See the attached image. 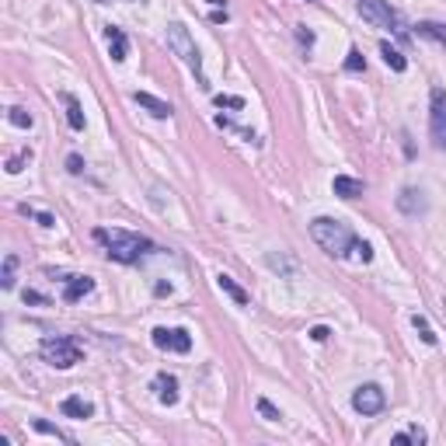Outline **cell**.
Masks as SVG:
<instances>
[{
    "mask_svg": "<svg viewBox=\"0 0 446 446\" xmlns=\"http://www.w3.org/2000/svg\"><path fill=\"white\" fill-rule=\"evenodd\" d=\"M310 237H314L317 248L328 251L331 258H346V255L356 251V244H359V237L352 234L349 223L334 220V216H317V220L310 223Z\"/></svg>",
    "mask_w": 446,
    "mask_h": 446,
    "instance_id": "obj_1",
    "label": "cell"
},
{
    "mask_svg": "<svg viewBox=\"0 0 446 446\" xmlns=\"http://www.w3.org/2000/svg\"><path fill=\"white\" fill-rule=\"evenodd\" d=\"M94 241H101L105 248H108V258H116V262H123V265H133V262H140L143 255H150L153 251V244L143 237V234H133V231H119V227H98L94 231Z\"/></svg>",
    "mask_w": 446,
    "mask_h": 446,
    "instance_id": "obj_2",
    "label": "cell"
},
{
    "mask_svg": "<svg viewBox=\"0 0 446 446\" xmlns=\"http://www.w3.org/2000/svg\"><path fill=\"white\" fill-rule=\"evenodd\" d=\"M167 49H171L178 60L195 74V81L206 87V77H202V56H199V49H195V42H192V35H189V28H185L182 21H171V25H167Z\"/></svg>",
    "mask_w": 446,
    "mask_h": 446,
    "instance_id": "obj_3",
    "label": "cell"
},
{
    "mask_svg": "<svg viewBox=\"0 0 446 446\" xmlns=\"http://www.w3.org/2000/svg\"><path fill=\"white\" fill-rule=\"evenodd\" d=\"M42 359L56 370H70L81 363V346L74 339H45L42 342Z\"/></svg>",
    "mask_w": 446,
    "mask_h": 446,
    "instance_id": "obj_4",
    "label": "cell"
},
{
    "mask_svg": "<svg viewBox=\"0 0 446 446\" xmlns=\"http://www.w3.org/2000/svg\"><path fill=\"white\" fill-rule=\"evenodd\" d=\"M429 136L436 150H446V91L432 87L429 94Z\"/></svg>",
    "mask_w": 446,
    "mask_h": 446,
    "instance_id": "obj_5",
    "label": "cell"
},
{
    "mask_svg": "<svg viewBox=\"0 0 446 446\" xmlns=\"http://www.w3.org/2000/svg\"><path fill=\"white\" fill-rule=\"evenodd\" d=\"M359 14H363L366 21H373V25L387 28V32H398V35H405V28H401V18H398V11L390 8L387 0H359Z\"/></svg>",
    "mask_w": 446,
    "mask_h": 446,
    "instance_id": "obj_6",
    "label": "cell"
},
{
    "mask_svg": "<svg viewBox=\"0 0 446 446\" xmlns=\"http://www.w3.org/2000/svg\"><path fill=\"white\" fill-rule=\"evenodd\" d=\"M383 405H387V394H383V390H380L376 383H363V387H356V394H352V408H356L359 415H380Z\"/></svg>",
    "mask_w": 446,
    "mask_h": 446,
    "instance_id": "obj_7",
    "label": "cell"
},
{
    "mask_svg": "<svg viewBox=\"0 0 446 446\" xmlns=\"http://www.w3.org/2000/svg\"><path fill=\"white\" fill-rule=\"evenodd\" d=\"M153 346L164 352H189L192 349V334L185 328H157L153 331Z\"/></svg>",
    "mask_w": 446,
    "mask_h": 446,
    "instance_id": "obj_8",
    "label": "cell"
},
{
    "mask_svg": "<svg viewBox=\"0 0 446 446\" xmlns=\"http://www.w3.org/2000/svg\"><path fill=\"white\" fill-rule=\"evenodd\" d=\"M398 209H401L405 216H422V213L429 209V199H425L422 189H401V195H398Z\"/></svg>",
    "mask_w": 446,
    "mask_h": 446,
    "instance_id": "obj_9",
    "label": "cell"
},
{
    "mask_svg": "<svg viewBox=\"0 0 446 446\" xmlns=\"http://www.w3.org/2000/svg\"><path fill=\"white\" fill-rule=\"evenodd\" d=\"M153 390H157V401L160 405H178V376L157 373L153 376Z\"/></svg>",
    "mask_w": 446,
    "mask_h": 446,
    "instance_id": "obj_10",
    "label": "cell"
},
{
    "mask_svg": "<svg viewBox=\"0 0 446 446\" xmlns=\"http://www.w3.org/2000/svg\"><path fill=\"white\" fill-rule=\"evenodd\" d=\"M105 39H108V56H111L116 63H123L126 56H129V39H126V32L116 28V25H108V28H105Z\"/></svg>",
    "mask_w": 446,
    "mask_h": 446,
    "instance_id": "obj_11",
    "label": "cell"
},
{
    "mask_svg": "<svg viewBox=\"0 0 446 446\" xmlns=\"http://www.w3.org/2000/svg\"><path fill=\"white\" fill-rule=\"evenodd\" d=\"M91 290H94V279H91V275H70L67 286H63V300H67V304H77V300H84Z\"/></svg>",
    "mask_w": 446,
    "mask_h": 446,
    "instance_id": "obj_12",
    "label": "cell"
},
{
    "mask_svg": "<svg viewBox=\"0 0 446 446\" xmlns=\"http://www.w3.org/2000/svg\"><path fill=\"white\" fill-rule=\"evenodd\" d=\"M133 101H136L140 108H147L153 119H171V111H175L167 101H160V98H153V94H147V91H136V94H133Z\"/></svg>",
    "mask_w": 446,
    "mask_h": 446,
    "instance_id": "obj_13",
    "label": "cell"
},
{
    "mask_svg": "<svg viewBox=\"0 0 446 446\" xmlns=\"http://www.w3.org/2000/svg\"><path fill=\"white\" fill-rule=\"evenodd\" d=\"M331 189H334V195L339 199H356V195H363V182L359 178H349V175H339L331 182Z\"/></svg>",
    "mask_w": 446,
    "mask_h": 446,
    "instance_id": "obj_14",
    "label": "cell"
},
{
    "mask_svg": "<svg viewBox=\"0 0 446 446\" xmlns=\"http://www.w3.org/2000/svg\"><path fill=\"white\" fill-rule=\"evenodd\" d=\"M216 286H220L223 293H227V297H231V300H234L237 307H248V304H251V300H248V293H244V290H241V286L234 283L231 275H223V272H220V275H216Z\"/></svg>",
    "mask_w": 446,
    "mask_h": 446,
    "instance_id": "obj_15",
    "label": "cell"
},
{
    "mask_svg": "<svg viewBox=\"0 0 446 446\" xmlns=\"http://www.w3.org/2000/svg\"><path fill=\"white\" fill-rule=\"evenodd\" d=\"M60 408H63V415H70V418H91V415H94V405H91V401H84V398H77V394H74V398H67Z\"/></svg>",
    "mask_w": 446,
    "mask_h": 446,
    "instance_id": "obj_16",
    "label": "cell"
},
{
    "mask_svg": "<svg viewBox=\"0 0 446 446\" xmlns=\"http://www.w3.org/2000/svg\"><path fill=\"white\" fill-rule=\"evenodd\" d=\"M380 56H383V63L390 67V70H408V60H405V56L394 49V45H390V42H380Z\"/></svg>",
    "mask_w": 446,
    "mask_h": 446,
    "instance_id": "obj_17",
    "label": "cell"
},
{
    "mask_svg": "<svg viewBox=\"0 0 446 446\" xmlns=\"http://www.w3.org/2000/svg\"><path fill=\"white\" fill-rule=\"evenodd\" d=\"M14 272H18V255H8L4 258V272H0V286H4V290L14 286Z\"/></svg>",
    "mask_w": 446,
    "mask_h": 446,
    "instance_id": "obj_18",
    "label": "cell"
},
{
    "mask_svg": "<svg viewBox=\"0 0 446 446\" xmlns=\"http://www.w3.org/2000/svg\"><path fill=\"white\" fill-rule=\"evenodd\" d=\"M8 123L18 126V129H32V126H35V119L28 116L25 108H8Z\"/></svg>",
    "mask_w": 446,
    "mask_h": 446,
    "instance_id": "obj_19",
    "label": "cell"
},
{
    "mask_svg": "<svg viewBox=\"0 0 446 446\" xmlns=\"http://www.w3.org/2000/svg\"><path fill=\"white\" fill-rule=\"evenodd\" d=\"M418 35H429V39H436L439 45H446V25H436V21H422V25H418Z\"/></svg>",
    "mask_w": 446,
    "mask_h": 446,
    "instance_id": "obj_20",
    "label": "cell"
},
{
    "mask_svg": "<svg viewBox=\"0 0 446 446\" xmlns=\"http://www.w3.org/2000/svg\"><path fill=\"white\" fill-rule=\"evenodd\" d=\"M63 101H67V119H70V126H74V129H84V116H81V105H77V98H74V94H67Z\"/></svg>",
    "mask_w": 446,
    "mask_h": 446,
    "instance_id": "obj_21",
    "label": "cell"
},
{
    "mask_svg": "<svg viewBox=\"0 0 446 446\" xmlns=\"http://www.w3.org/2000/svg\"><path fill=\"white\" fill-rule=\"evenodd\" d=\"M412 324H415V331L422 334V342H425V346H436V334H432V328H429V321H425L422 314H415Z\"/></svg>",
    "mask_w": 446,
    "mask_h": 446,
    "instance_id": "obj_22",
    "label": "cell"
},
{
    "mask_svg": "<svg viewBox=\"0 0 446 446\" xmlns=\"http://www.w3.org/2000/svg\"><path fill=\"white\" fill-rule=\"evenodd\" d=\"M394 443H418V446H422V443H425V432H422L418 425H412L408 432H398V436H394Z\"/></svg>",
    "mask_w": 446,
    "mask_h": 446,
    "instance_id": "obj_23",
    "label": "cell"
},
{
    "mask_svg": "<svg viewBox=\"0 0 446 446\" xmlns=\"http://www.w3.org/2000/svg\"><path fill=\"white\" fill-rule=\"evenodd\" d=\"M32 425H35L39 432H45V436H56V439H63V443H74V439H70L67 432H60V429H56V425H49V422H42V418H35Z\"/></svg>",
    "mask_w": 446,
    "mask_h": 446,
    "instance_id": "obj_24",
    "label": "cell"
},
{
    "mask_svg": "<svg viewBox=\"0 0 446 446\" xmlns=\"http://www.w3.org/2000/svg\"><path fill=\"white\" fill-rule=\"evenodd\" d=\"M258 412H262L268 422H279V418H283V415H279V408H275L268 398H258Z\"/></svg>",
    "mask_w": 446,
    "mask_h": 446,
    "instance_id": "obj_25",
    "label": "cell"
},
{
    "mask_svg": "<svg viewBox=\"0 0 446 446\" xmlns=\"http://www.w3.org/2000/svg\"><path fill=\"white\" fill-rule=\"evenodd\" d=\"M268 265H272L275 272H293V268H297V265H293V262H286L283 255H268Z\"/></svg>",
    "mask_w": 446,
    "mask_h": 446,
    "instance_id": "obj_26",
    "label": "cell"
},
{
    "mask_svg": "<svg viewBox=\"0 0 446 446\" xmlns=\"http://www.w3.org/2000/svg\"><path fill=\"white\" fill-rule=\"evenodd\" d=\"M216 105H220V108H244V98H234V94H216Z\"/></svg>",
    "mask_w": 446,
    "mask_h": 446,
    "instance_id": "obj_27",
    "label": "cell"
},
{
    "mask_svg": "<svg viewBox=\"0 0 446 446\" xmlns=\"http://www.w3.org/2000/svg\"><path fill=\"white\" fill-rule=\"evenodd\" d=\"M346 67H349L352 74H359V70L366 67V63H363V52H359V49H352V52H349V60H346Z\"/></svg>",
    "mask_w": 446,
    "mask_h": 446,
    "instance_id": "obj_28",
    "label": "cell"
},
{
    "mask_svg": "<svg viewBox=\"0 0 446 446\" xmlns=\"http://www.w3.org/2000/svg\"><path fill=\"white\" fill-rule=\"evenodd\" d=\"M67 167H70L74 175H81V171H84V160H81L77 153H70V157H67Z\"/></svg>",
    "mask_w": 446,
    "mask_h": 446,
    "instance_id": "obj_29",
    "label": "cell"
},
{
    "mask_svg": "<svg viewBox=\"0 0 446 446\" xmlns=\"http://www.w3.org/2000/svg\"><path fill=\"white\" fill-rule=\"evenodd\" d=\"M310 339H314V342H324V339H328V328H314Z\"/></svg>",
    "mask_w": 446,
    "mask_h": 446,
    "instance_id": "obj_30",
    "label": "cell"
},
{
    "mask_svg": "<svg viewBox=\"0 0 446 446\" xmlns=\"http://www.w3.org/2000/svg\"><path fill=\"white\" fill-rule=\"evenodd\" d=\"M25 304H45V297H39V293L28 290V293H25Z\"/></svg>",
    "mask_w": 446,
    "mask_h": 446,
    "instance_id": "obj_31",
    "label": "cell"
},
{
    "mask_svg": "<svg viewBox=\"0 0 446 446\" xmlns=\"http://www.w3.org/2000/svg\"><path fill=\"white\" fill-rule=\"evenodd\" d=\"M209 4H213V8H223V0H209Z\"/></svg>",
    "mask_w": 446,
    "mask_h": 446,
    "instance_id": "obj_32",
    "label": "cell"
},
{
    "mask_svg": "<svg viewBox=\"0 0 446 446\" xmlns=\"http://www.w3.org/2000/svg\"><path fill=\"white\" fill-rule=\"evenodd\" d=\"M94 4H108V0H94Z\"/></svg>",
    "mask_w": 446,
    "mask_h": 446,
    "instance_id": "obj_33",
    "label": "cell"
}]
</instances>
